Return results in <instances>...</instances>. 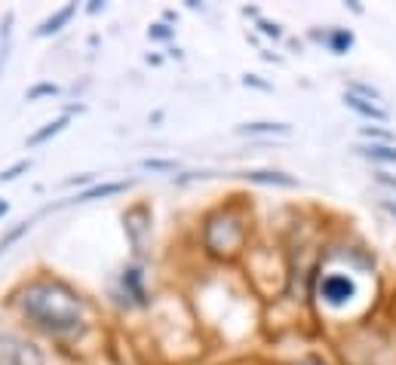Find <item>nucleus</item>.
<instances>
[{"instance_id": "obj_1", "label": "nucleus", "mask_w": 396, "mask_h": 365, "mask_svg": "<svg viewBox=\"0 0 396 365\" xmlns=\"http://www.w3.org/2000/svg\"><path fill=\"white\" fill-rule=\"evenodd\" d=\"M25 320L52 338H74L86 329V304L80 292L59 276H37L18 292Z\"/></svg>"}, {"instance_id": "obj_2", "label": "nucleus", "mask_w": 396, "mask_h": 365, "mask_svg": "<svg viewBox=\"0 0 396 365\" xmlns=\"http://www.w3.org/2000/svg\"><path fill=\"white\" fill-rule=\"evenodd\" d=\"M246 237H249V221H246V209L239 203L221 206L218 212H212L203 221V246L218 261L237 258L246 246Z\"/></svg>"}, {"instance_id": "obj_3", "label": "nucleus", "mask_w": 396, "mask_h": 365, "mask_svg": "<svg viewBox=\"0 0 396 365\" xmlns=\"http://www.w3.org/2000/svg\"><path fill=\"white\" fill-rule=\"evenodd\" d=\"M0 365H43V353L31 341L4 335L0 338Z\"/></svg>"}, {"instance_id": "obj_4", "label": "nucleus", "mask_w": 396, "mask_h": 365, "mask_svg": "<svg viewBox=\"0 0 396 365\" xmlns=\"http://www.w3.org/2000/svg\"><path fill=\"white\" fill-rule=\"evenodd\" d=\"M353 292H356L353 279L344 276V274H326L319 279V298L329 307H341L344 301H350V295Z\"/></svg>"}, {"instance_id": "obj_5", "label": "nucleus", "mask_w": 396, "mask_h": 365, "mask_svg": "<svg viewBox=\"0 0 396 365\" xmlns=\"http://www.w3.org/2000/svg\"><path fill=\"white\" fill-rule=\"evenodd\" d=\"M142 212H145V206L138 203L132 206L126 215H123V224H126V240H129V246H132V252H142L145 249V240H147V233H151V215H147L145 221H138L142 218Z\"/></svg>"}, {"instance_id": "obj_6", "label": "nucleus", "mask_w": 396, "mask_h": 365, "mask_svg": "<svg viewBox=\"0 0 396 365\" xmlns=\"http://www.w3.org/2000/svg\"><path fill=\"white\" fill-rule=\"evenodd\" d=\"M126 187H129V181H101V184L86 187V191L77 193V196H71L68 203H92V200H105V196H117V193H123Z\"/></svg>"}, {"instance_id": "obj_7", "label": "nucleus", "mask_w": 396, "mask_h": 365, "mask_svg": "<svg viewBox=\"0 0 396 365\" xmlns=\"http://www.w3.org/2000/svg\"><path fill=\"white\" fill-rule=\"evenodd\" d=\"M74 13H77V4H68V6H62V9H55V13L50 16V18H43L40 25H37V37H50V34H55V31H62L64 25L74 18Z\"/></svg>"}, {"instance_id": "obj_8", "label": "nucleus", "mask_w": 396, "mask_h": 365, "mask_svg": "<svg viewBox=\"0 0 396 365\" xmlns=\"http://www.w3.org/2000/svg\"><path fill=\"white\" fill-rule=\"evenodd\" d=\"M246 181L252 184H273V187H295L298 179H292V175L285 172H273V169H252V172H243Z\"/></svg>"}, {"instance_id": "obj_9", "label": "nucleus", "mask_w": 396, "mask_h": 365, "mask_svg": "<svg viewBox=\"0 0 396 365\" xmlns=\"http://www.w3.org/2000/svg\"><path fill=\"white\" fill-rule=\"evenodd\" d=\"M344 105L350 108V111H356L359 117H366V120H387V111L384 108H378L375 101H368V99H359V96H353V92H347L344 96Z\"/></svg>"}, {"instance_id": "obj_10", "label": "nucleus", "mask_w": 396, "mask_h": 365, "mask_svg": "<svg viewBox=\"0 0 396 365\" xmlns=\"http://www.w3.org/2000/svg\"><path fill=\"white\" fill-rule=\"evenodd\" d=\"M68 123H71L68 114H64V117H55V120H50V123H43L31 138H28V147H40V145H46L50 138H55L59 133H64V126H68Z\"/></svg>"}, {"instance_id": "obj_11", "label": "nucleus", "mask_w": 396, "mask_h": 365, "mask_svg": "<svg viewBox=\"0 0 396 365\" xmlns=\"http://www.w3.org/2000/svg\"><path fill=\"white\" fill-rule=\"evenodd\" d=\"M123 288L135 298L138 304H147V292H145V279H142V270L138 267H129L123 270Z\"/></svg>"}, {"instance_id": "obj_12", "label": "nucleus", "mask_w": 396, "mask_h": 365, "mask_svg": "<svg viewBox=\"0 0 396 365\" xmlns=\"http://www.w3.org/2000/svg\"><path fill=\"white\" fill-rule=\"evenodd\" d=\"M363 157H368V160H378V163H390L396 166V145H359L356 147Z\"/></svg>"}, {"instance_id": "obj_13", "label": "nucleus", "mask_w": 396, "mask_h": 365, "mask_svg": "<svg viewBox=\"0 0 396 365\" xmlns=\"http://www.w3.org/2000/svg\"><path fill=\"white\" fill-rule=\"evenodd\" d=\"M292 133V126H285V123H243L239 126V135H289Z\"/></svg>"}, {"instance_id": "obj_14", "label": "nucleus", "mask_w": 396, "mask_h": 365, "mask_svg": "<svg viewBox=\"0 0 396 365\" xmlns=\"http://www.w3.org/2000/svg\"><path fill=\"white\" fill-rule=\"evenodd\" d=\"M326 46H329L332 52L341 55V52H347L350 46H353V34L344 31V28H338V31H329V34H326Z\"/></svg>"}, {"instance_id": "obj_15", "label": "nucleus", "mask_w": 396, "mask_h": 365, "mask_svg": "<svg viewBox=\"0 0 396 365\" xmlns=\"http://www.w3.org/2000/svg\"><path fill=\"white\" fill-rule=\"evenodd\" d=\"M28 230H31V221H18L13 230H9V233H4V237H0V252H6L9 246H13V242H18V240H22Z\"/></svg>"}, {"instance_id": "obj_16", "label": "nucleus", "mask_w": 396, "mask_h": 365, "mask_svg": "<svg viewBox=\"0 0 396 365\" xmlns=\"http://www.w3.org/2000/svg\"><path fill=\"white\" fill-rule=\"evenodd\" d=\"M43 96H59V86H55V83H37V86H31V89L25 92L28 101H37V99H43Z\"/></svg>"}, {"instance_id": "obj_17", "label": "nucleus", "mask_w": 396, "mask_h": 365, "mask_svg": "<svg viewBox=\"0 0 396 365\" xmlns=\"http://www.w3.org/2000/svg\"><path fill=\"white\" fill-rule=\"evenodd\" d=\"M28 169H31V160H18V163H13V166H9V169H4V172H0V181H16L18 175H22V172H28Z\"/></svg>"}, {"instance_id": "obj_18", "label": "nucleus", "mask_w": 396, "mask_h": 365, "mask_svg": "<svg viewBox=\"0 0 396 365\" xmlns=\"http://www.w3.org/2000/svg\"><path fill=\"white\" fill-rule=\"evenodd\" d=\"M145 169H154V172H175V160H142Z\"/></svg>"}, {"instance_id": "obj_19", "label": "nucleus", "mask_w": 396, "mask_h": 365, "mask_svg": "<svg viewBox=\"0 0 396 365\" xmlns=\"http://www.w3.org/2000/svg\"><path fill=\"white\" fill-rule=\"evenodd\" d=\"M363 135H366V138H378L381 145H390V142H393V133H384V129H372V126H363Z\"/></svg>"}, {"instance_id": "obj_20", "label": "nucleus", "mask_w": 396, "mask_h": 365, "mask_svg": "<svg viewBox=\"0 0 396 365\" xmlns=\"http://www.w3.org/2000/svg\"><path fill=\"white\" fill-rule=\"evenodd\" d=\"M147 34H151V40H169V37H172L175 31H172L169 25H154Z\"/></svg>"}, {"instance_id": "obj_21", "label": "nucleus", "mask_w": 396, "mask_h": 365, "mask_svg": "<svg viewBox=\"0 0 396 365\" xmlns=\"http://www.w3.org/2000/svg\"><path fill=\"white\" fill-rule=\"evenodd\" d=\"M258 28H261V34H267V37H280V34H283L280 25H276V22H267V18H261V22H258Z\"/></svg>"}, {"instance_id": "obj_22", "label": "nucleus", "mask_w": 396, "mask_h": 365, "mask_svg": "<svg viewBox=\"0 0 396 365\" xmlns=\"http://www.w3.org/2000/svg\"><path fill=\"white\" fill-rule=\"evenodd\" d=\"M375 181L384 184V187H393V191H396V179H393V175H387V172H375Z\"/></svg>"}, {"instance_id": "obj_23", "label": "nucleus", "mask_w": 396, "mask_h": 365, "mask_svg": "<svg viewBox=\"0 0 396 365\" xmlns=\"http://www.w3.org/2000/svg\"><path fill=\"white\" fill-rule=\"evenodd\" d=\"M6 59H9V43H4V46H0V74H4V64H6Z\"/></svg>"}, {"instance_id": "obj_24", "label": "nucleus", "mask_w": 396, "mask_h": 365, "mask_svg": "<svg viewBox=\"0 0 396 365\" xmlns=\"http://www.w3.org/2000/svg\"><path fill=\"white\" fill-rule=\"evenodd\" d=\"M381 206H384V212H390V215H393V218H396V203H393V200H384Z\"/></svg>"}, {"instance_id": "obj_25", "label": "nucleus", "mask_w": 396, "mask_h": 365, "mask_svg": "<svg viewBox=\"0 0 396 365\" xmlns=\"http://www.w3.org/2000/svg\"><path fill=\"white\" fill-rule=\"evenodd\" d=\"M86 9H89V13H98V9H105V4H101V0H92Z\"/></svg>"}, {"instance_id": "obj_26", "label": "nucleus", "mask_w": 396, "mask_h": 365, "mask_svg": "<svg viewBox=\"0 0 396 365\" xmlns=\"http://www.w3.org/2000/svg\"><path fill=\"white\" fill-rule=\"evenodd\" d=\"M6 209H9V206H6L4 200H0V215H6Z\"/></svg>"}]
</instances>
